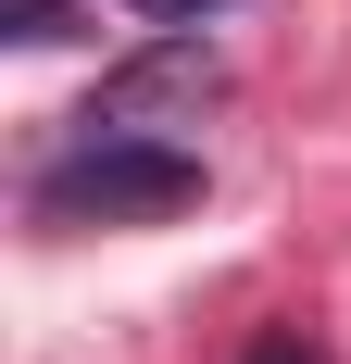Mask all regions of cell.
<instances>
[{
  "label": "cell",
  "instance_id": "cell-1",
  "mask_svg": "<svg viewBox=\"0 0 351 364\" xmlns=\"http://www.w3.org/2000/svg\"><path fill=\"white\" fill-rule=\"evenodd\" d=\"M201 201V151H176L163 126H88V139L38 176V214L50 226H151Z\"/></svg>",
  "mask_w": 351,
  "mask_h": 364
},
{
  "label": "cell",
  "instance_id": "cell-2",
  "mask_svg": "<svg viewBox=\"0 0 351 364\" xmlns=\"http://www.w3.org/2000/svg\"><path fill=\"white\" fill-rule=\"evenodd\" d=\"M213 88H226V63H213L188 26H163V50H139V63L101 75V113L88 126H151V113H201Z\"/></svg>",
  "mask_w": 351,
  "mask_h": 364
},
{
  "label": "cell",
  "instance_id": "cell-3",
  "mask_svg": "<svg viewBox=\"0 0 351 364\" xmlns=\"http://www.w3.org/2000/svg\"><path fill=\"white\" fill-rule=\"evenodd\" d=\"M0 26L38 50V38H63V26H75V0H0Z\"/></svg>",
  "mask_w": 351,
  "mask_h": 364
},
{
  "label": "cell",
  "instance_id": "cell-5",
  "mask_svg": "<svg viewBox=\"0 0 351 364\" xmlns=\"http://www.w3.org/2000/svg\"><path fill=\"white\" fill-rule=\"evenodd\" d=\"M239 364H326V352H314V339H301V327H276V339H251Z\"/></svg>",
  "mask_w": 351,
  "mask_h": 364
},
{
  "label": "cell",
  "instance_id": "cell-4",
  "mask_svg": "<svg viewBox=\"0 0 351 364\" xmlns=\"http://www.w3.org/2000/svg\"><path fill=\"white\" fill-rule=\"evenodd\" d=\"M139 26H213V13H239V0H126Z\"/></svg>",
  "mask_w": 351,
  "mask_h": 364
}]
</instances>
